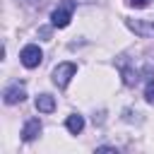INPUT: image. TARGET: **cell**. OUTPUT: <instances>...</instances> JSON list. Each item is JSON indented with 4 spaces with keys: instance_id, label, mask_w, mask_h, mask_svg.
I'll use <instances>...</instances> for the list:
<instances>
[{
    "instance_id": "9c48e42d",
    "label": "cell",
    "mask_w": 154,
    "mask_h": 154,
    "mask_svg": "<svg viewBox=\"0 0 154 154\" xmlns=\"http://www.w3.org/2000/svg\"><path fill=\"white\" fill-rule=\"evenodd\" d=\"M65 128H67V132H72V135H79V132L84 130V118H82L79 113H72V116H67V120H65Z\"/></svg>"
},
{
    "instance_id": "7c38bea8",
    "label": "cell",
    "mask_w": 154,
    "mask_h": 154,
    "mask_svg": "<svg viewBox=\"0 0 154 154\" xmlns=\"http://www.w3.org/2000/svg\"><path fill=\"white\" fill-rule=\"evenodd\" d=\"M38 34H41V36H43V38H46V41H48V36H51V29H41V31H38Z\"/></svg>"
},
{
    "instance_id": "4fadbf2b",
    "label": "cell",
    "mask_w": 154,
    "mask_h": 154,
    "mask_svg": "<svg viewBox=\"0 0 154 154\" xmlns=\"http://www.w3.org/2000/svg\"><path fill=\"white\" fill-rule=\"evenodd\" d=\"M96 152H116V147H96Z\"/></svg>"
},
{
    "instance_id": "277c9868",
    "label": "cell",
    "mask_w": 154,
    "mask_h": 154,
    "mask_svg": "<svg viewBox=\"0 0 154 154\" xmlns=\"http://www.w3.org/2000/svg\"><path fill=\"white\" fill-rule=\"evenodd\" d=\"M24 99H26V89H24L19 82L10 84V87L2 91V101H5L7 106H12V103H22Z\"/></svg>"
},
{
    "instance_id": "5b68a950",
    "label": "cell",
    "mask_w": 154,
    "mask_h": 154,
    "mask_svg": "<svg viewBox=\"0 0 154 154\" xmlns=\"http://www.w3.org/2000/svg\"><path fill=\"white\" fill-rule=\"evenodd\" d=\"M125 24H128V29H132L135 34H140L142 38L154 36V19H128Z\"/></svg>"
},
{
    "instance_id": "7a4b0ae2",
    "label": "cell",
    "mask_w": 154,
    "mask_h": 154,
    "mask_svg": "<svg viewBox=\"0 0 154 154\" xmlns=\"http://www.w3.org/2000/svg\"><path fill=\"white\" fill-rule=\"evenodd\" d=\"M75 72H77L75 63H60V65H55V70H53V84L60 87V89H65L70 84V79L75 77Z\"/></svg>"
},
{
    "instance_id": "52a82bcc",
    "label": "cell",
    "mask_w": 154,
    "mask_h": 154,
    "mask_svg": "<svg viewBox=\"0 0 154 154\" xmlns=\"http://www.w3.org/2000/svg\"><path fill=\"white\" fill-rule=\"evenodd\" d=\"M38 132H41V120L38 118H29L24 123V128H22V140L24 142H31V140L38 137Z\"/></svg>"
},
{
    "instance_id": "8992f818",
    "label": "cell",
    "mask_w": 154,
    "mask_h": 154,
    "mask_svg": "<svg viewBox=\"0 0 154 154\" xmlns=\"http://www.w3.org/2000/svg\"><path fill=\"white\" fill-rule=\"evenodd\" d=\"M118 67H120V75H123V82H125V87H135L137 82H140V70L137 67H132V65H128V63H123V60H118Z\"/></svg>"
},
{
    "instance_id": "3957f363",
    "label": "cell",
    "mask_w": 154,
    "mask_h": 154,
    "mask_svg": "<svg viewBox=\"0 0 154 154\" xmlns=\"http://www.w3.org/2000/svg\"><path fill=\"white\" fill-rule=\"evenodd\" d=\"M19 60H22V65H24V67L34 70V67H38V65H41V60H43V53H41V48H38L36 43H29V46H24V48H22V53H19Z\"/></svg>"
},
{
    "instance_id": "8fae6325",
    "label": "cell",
    "mask_w": 154,
    "mask_h": 154,
    "mask_svg": "<svg viewBox=\"0 0 154 154\" xmlns=\"http://www.w3.org/2000/svg\"><path fill=\"white\" fill-rule=\"evenodd\" d=\"M152 0H125V5H130V7H137V10H142V7H147Z\"/></svg>"
},
{
    "instance_id": "30bf717a",
    "label": "cell",
    "mask_w": 154,
    "mask_h": 154,
    "mask_svg": "<svg viewBox=\"0 0 154 154\" xmlns=\"http://www.w3.org/2000/svg\"><path fill=\"white\" fill-rule=\"evenodd\" d=\"M144 99H147V103L154 106V79L147 82V87H144Z\"/></svg>"
},
{
    "instance_id": "ba28073f",
    "label": "cell",
    "mask_w": 154,
    "mask_h": 154,
    "mask_svg": "<svg viewBox=\"0 0 154 154\" xmlns=\"http://www.w3.org/2000/svg\"><path fill=\"white\" fill-rule=\"evenodd\" d=\"M36 111L41 113H53L55 111V99L51 94H38L36 96Z\"/></svg>"
},
{
    "instance_id": "6da1fadb",
    "label": "cell",
    "mask_w": 154,
    "mask_h": 154,
    "mask_svg": "<svg viewBox=\"0 0 154 154\" xmlns=\"http://www.w3.org/2000/svg\"><path fill=\"white\" fill-rule=\"evenodd\" d=\"M75 5H77V0H65L63 5H58V7L51 12V24H53L55 29H65V26L70 24V19H72Z\"/></svg>"
}]
</instances>
